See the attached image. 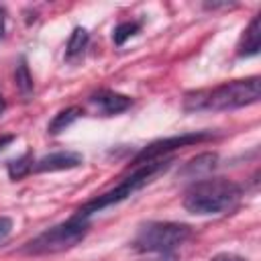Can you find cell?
Returning a JSON list of instances; mask_svg holds the SVG:
<instances>
[{
  "label": "cell",
  "mask_w": 261,
  "mask_h": 261,
  "mask_svg": "<svg viewBox=\"0 0 261 261\" xmlns=\"http://www.w3.org/2000/svg\"><path fill=\"white\" fill-rule=\"evenodd\" d=\"M261 98V80L257 75L224 82L216 88L188 92L184 98L186 112L198 110H234L259 102Z\"/></svg>",
  "instance_id": "obj_1"
},
{
  "label": "cell",
  "mask_w": 261,
  "mask_h": 261,
  "mask_svg": "<svg viewBox=\"0 0 261 261\" xmlns=\"http://www.w3.org/2000/svg\"><path fill=\"white\" fill-rule=\"evenodd\" d=\"M241 196H243V190L232 179L206 177V179L194 181L188 188L184 196V208L196 216L224 214L237 208Z\"/></svg>",
  "instance_id": "obj_2"
},
{
  "label": "cell",
  "mask_w": 261,
  "mask_h": 261,
  "mask_svg": "<svg viewBox=\"0 0 261 261\" xmlns=\"http://www.w3.org/2000/svg\"><path fill=\"white\" fill-rule=\"evenodd\" d=\"M173 159L169 157H163V159H155V161H149V163H143V165H137V169L124 177L116 188L92 198L90 202H86L77 212L75 216L80 218H90L92 214L96 212H102L104 208H110L114 204H120L122 200H126L128 196H133L135 192L143 190L145 186H149L151 181H155V177H159L161 173H165L169 167H171Z\"/></svg>",
  "instance_id": "obj_3"
},
{
  "label": "cell",
  "mask_w": 261,
  "mask_h": 261,
  "mask_svg": "<svg viewBox=\"0 0 261 261\" xmlns=\"http://www.w3.org/2000/svg\"><path fill=\"white\" fill-rule=\"evenodd\" d=\"M90 230V222L88 218H80V216H71L69 220L55 224L47 230H43L41 234H37L35 239H31L29 243H24V247L20 249V253L24 255H53V253H63L73 249L75 245H80L86 234Z\"/></svg>",
  "instance_id": "obj_4"
},
{
  "label": "cell",
  "mask_w": 261,
  "mask_h": 261,
  "mask_svg": "<svg viewBox=\"0 0 261 261\" xmlns=\"http://www.w3.org/2000/svg\"><path fill=\"white\" fill-rule=\"evenodd\" d=\"M192 237V228L184 222H147L133 239V249L139 253H171Z\"/></svg>",
  "instance_id": "obj_5"
},
{
  "label": "cell",
  "mask_w": 261,
  "mask_h": 261,
  "mask_svg": "<svg viewBox=\"0 0 261 261\" xmlns=\"http://www.w3.org/2000/svg\"><path fill=\"white\" fill-rule=\"evenodd\" d=\"M214 135L210 130H198V133H184V135H173V137H165V139H157L153 143H149L147 147H143L133 163L135 165H143V163H149V161H155V159H163L167 157L171 151L175 149H181V147H190V145H198V143H204L208 139H212Z\"/></svg>",
  "instance_id": "obj_6"
},
{
  "label": "cell",
  "mask_w": 261,
  "mask_h": 261,
  "mask_svg": "<svg viewBox=\"0 0 261 261\" xmlns=\"http://www.w3.org/2000/svg\"><path fill=\"white\" fill-rule=\"evenodd\" d=\"M90 104L104 116H114V114H120L124 110L130 108L133 104V98L126 96V94H120V92H114V90H98L90 96Z\"/></svg>",
  "instance_id": "obj_7"
},
{
  "label": "cell",
  "mask_w": 261,
  "mask_h": 261,
  "mask_svg": "<svg viewBox=\"0 0 261 261\" xmlns=\"http://www.w3.org/2000/svg\"><path fill=\"white\" fill-rule=\"evenodd\" d=\"M84 163L82 153L77 151H53L43 155L41 159L35 161L33 171L45 173V171H63V169H73Z\"/></svg>",
  "instance_id": "obj_8"
},
{
  "label": "cell",
  "mask_w": 261,
  "mask_h": 261,
  "mask_svg": "<svg viewBox=\"0 0 261 261\" xmlns=\"http://www.w3.org/2000/svg\"><path fill=\"white\" fill-rule=\"evenodd\" d=\"M259 49H261V14H255L249 27L243 31L237 53L239 57H251V55H257Z\"/></svg>",
  "instance_id": "obj_9"
},
{
  "label": "cell",
  "mask_w": 261,
  "mask_h": 261,
  "mask_svg": "<svg viewBox=\"0 0 261 261\" xmlns=\"http://www.w3.org/2000/svg\"><path fill=\"white\" fill-rule=\"evenodd\" d=\"M216 163H218L216 153H200L181 167V175L190 177V179H200V177L208 175L216 167Z\"/></svg>",
  "instance_id": "obj_10"
},
{
  "label": "cell",
  "mask_w": 261,
  "mask_h": 261,
  "mask_svg": "<svg viewBox=\"0 0 261 261\" xmlns=\"http://www.w3.org/2000/svg\"><path fill=\"white\" fill-rule=\"evenodd\" d=\"M88 41H90V35L84 27H75L73 33L69 35V41H67V47H65V59L69 63H75L84 57L86 53V47H88Z\"/></svg>",
  "instance_id": "obj_11"
},
{
  "label": "cell",
  "mask_w": 261,
  "mask_h": 261,
  "mask_svg": "<svg viewBox=\"0 0 261 261\" xmlns=\"http://www.w3.org/2000/svg\"><path fill=\"white\" fill-rule=\"evenodd\" d=\"M80 116H82V108H77V106H69V108H65V110H59V112L51 118V122H49V126H47V133H49V135H59V133H63L65 128H69Z\"/></svg>",
  "instance_id": "obj_12"
},
{
  "label": "cell",
  "mask_w": 261,
  "mask_h": 261,
  "mask_svg": "<svg viewBox=\"0 0 261 261\" xmlns=\"http://www.w3.org/2000/svg\"><path fill=\"white\" fill-rule=\"evenodd\" d=\"M14 84H16V90L20 92L22 98H29L33 94V75L29 71V65H27L24 57L18 59V65L14 69Z\"/></svg>",
  "instance_id": "obj_13"
},
{
  "label": "cell",
  "mask_w": 261,
  "mask_h": 261,
  "mask_svg": "<svg viewBox=\"0 0 261 261\" xmlns=\"http://www.w3.org/2000/svg\"><path fill=\"white\" fill-rule=\"evenodd\" d=\"M33 153L31 151H27L24 155H20L18 159H12L10 163H8V175H10V179H22L24 175H29L31 171H33Z\"/></svg>",
  "instance_id": "obj_14"
},
{
  "label": "cell",
  "mask_w": 261,
  "mask_h": 261,
  "mask_svg": "<svg viewBox=\"0 0 261 261\" xmlns=\"http://www.w3.org/2000/svg\"><path fill=\"white\" fill-rule=\"evenodd\" d=\"M139 31H141V22H139V20H124V22H120V24L114 29L112 41H114L116 47H122V45H124L130 37H135Z\"/></svg>",
  "instance_id": "obj_15"
},
{
  "label": "cell",
  "mask_w": 261,
  "mask_h": 261,
  "mask_svg": "<svg viewBox=\"0 0 261 261\" xmlns=\"http://www.w3.org/2000/svg\"><path fill=\"white\" fill-rule=\"evenodd\" d=\"M12 230V220L8 216H0V243L10 234Z\"/></svg>",
  "instance_id": "obj_16"
},
{
  "label": "cell",
  "mask_w": 261,
  "mask_h": 261,
  "mask_svg": "<svg viewBox=\"0 0 261 261\" xmlns=\"http://www.w3.org/2000/svg\"><path fill=\"white\" fill-rule=\"evenodd\" d=\"M210 261H247V259L241 257V255H234V253H218Z\"/></svg>",
  "instance_id": "obj_17"
},
{
  "label": "cell",
  "mask_w": 261,
  "mask_h": 261,
  "mask_svg": "<svg viewBox=\"0 0 261 261\" xmlns=\"http://www.w3.org/2000/svg\"><path fill=\"white\" fill-rule=\"evenodd\" d=\"M14 139H16V135H2V137H0V151L6 149Z\"/></svg>",
  "instance_id": "obj_18"
},
{
  "label": "cell",
  "mask_w": 261,
  "mask_h": 261,
  "mask_svg": "<svg viewBox=\"0 0 261 261\" xmlns=\"http://www.w3.org/2000/svg\"><path fill=\"white\" fill-rule=\"evenodd\" d=\"M4 31H6V10L0 6V39L4 37Z\"/></svg>",
  "instance_id": "obj_19"
},
{
  "label": "cell",
  "mask_w": 261,
  "mask_h": 261,
  "mask_svg": "<svg viewBox=\"0 0 261 261\" xmlns=\"http://www.w3.org/2000/svg\"><path fill=\"white\" fill-rule=\"evenodd\" d=\"M153 261H177V257L173 253H163L159 259H153Z\"/></svg>",
  "instance_id": "obj_20"
},
{
  "label": "cell",
  "mask_w": 261,
  "mask_h": 261,
  "mask_svg": "<svg viewBox=\"0 0 261 261\" xmlns=\"http://www.w3.org/2000/svg\"><path fill=\"white\" fill-rule=\"evenodd\" d=\"M4 110H6V100L2 98V94H0V116L4 114Z\"/></svg>",
  "instance_id": "obj_21"
}]
</instances>
